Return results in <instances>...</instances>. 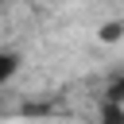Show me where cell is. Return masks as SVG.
<instances>
[{
  "label": "cell",
  "mask_w": 124,
  "mask_h": 124,
  "mask_svg": "<svg viewBox=\"0 0 124 124\" xmlns=\"http://www.w3.org/2000/svg\"><path fill=\"white\" fill-rule=\"evenodd\" d=\"M16 74H19V54L16 50H0V85L12 81Z\"/></svg>",
  "instance_id": "6da1fadb"
},
{
  "label": "cell",
  "mask_w": 124,
  "mask_h": 124,
  "mask_svg": "<svg viewBox=\"0 0 124 124\" xmlns=\"http://www.w3.org/2000/svg\"><path fill=\"white\" fill-rule=\"evenodd\" d=\"M120 31H124V23H120V19H108V23L101 27V39H105V43H116Z\"/></svg>",
  "instance_id": "7a4b0ae2"
},
{
  "label": "cell",
  "mask_w": 124,
  "mask_h": 124,
  "mask_svg": "<svg viewBox=\"0 0 124 124\" xmlns=\"http://www.w3.org/2000/svg\"><path fill=\"white\" fill-rule=\"evenodd\" d=\"M120 120H124L120 101H108V105H105V124H120Z\"/></svg>",
  "instance_id": "3957f363"
},
{
  "label": "cell",
  "mask_w": 124,
  "mask_h": 124,
  "mask_svg": "<svg viewBox=\"0 0 124 124\" xmlns=\"http://www.w3.org/2000/svg\"><path fill=\"white\" fill-rule=\"evenodd\" d=\"M0 4H4V0H0Z\"/></svg>",
  "instance_id": "277c9868"
}]
</instances>
